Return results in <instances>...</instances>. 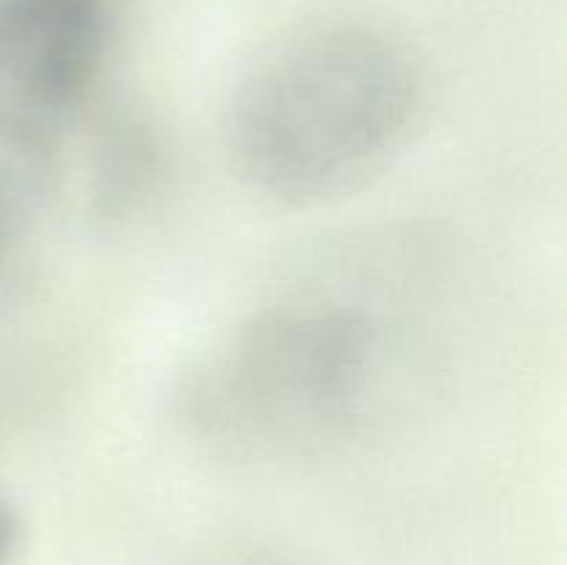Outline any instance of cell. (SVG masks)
Instances as JSON below:
<instances>
[{
  "instance_id": "cell-4",
  "label": "cell",
  "mask_w": 567,
  "mask_h": 565,
  "mask_svg": "<svg viewBox=\"0 0 567 565\" xmlns=\"http://www.w3.org/2000/svg\"><path fill=\"white\" fill-rule=\"evenodd\" d=\"M17 172L20 166L0 153V305L14 291L28 249L25 205H22Z\"/></svg>"
},
{
  "instance_id": "cell-1",
  "label": "cell",
  "mask_w": 567,
  "mask_h": 565,
  "mask_svg": "<svg viewBox=\"0 0 567 565\" xmlns=\"http://www.w3.org/2000/svg\"><path fill=\"white\" fill-rule=\"evenodd\" d=\"M419 109V66L396 39L354 22L310 28L266 53L236 89L227 153L249 192L313 208L385 170Z\"/></svg>"
},
{
  "instance_id": "cell-5",
  "label": "cell",
  "mask_w": 567,
  "mask_h": 565,
  "mask_svg": "<svg viewBox=\"0 0 567 565\" xmlns=\"http://www.w3.org/2000/svg\"><path fill=\"white\" fill-rule=\"evenodd\" d=\"M17 541H20V524L11 510V504L0 496V565H11L17 552Z\"/></svg>"
},
{
  "instance_id": "cell-3",
  "label": "cell",
  "mask_w": 567,
  "mask_h": 565,
  "mask_svg": "<svg viewBox=\"0 0 567 565\" xmlns=\"http://www.w3.org/2000/svg\"><path fill=\"white\" fill-rule=\"evenodd\" d=\"M120 39L116 0H0V153L42 164L94 109Z\"/></svg>"
},
{
  "instance_id": "cell-2",
  "label": "cell",
  "mask_w": 567,
  "mask_h": 565,
  "mask_svg": "<svg viewBox=\"0 0 567 565\" xmlns=\"http://www.w3.org/2000/svg\"><path fill=\"white\" fill-rule=\"evenodd\" d=\"M382 338L360 310L291 302L252 316L192 374L183 402L221 452L286 460L352 435L377 399Z\"/></svg>"
}]
</instances>
